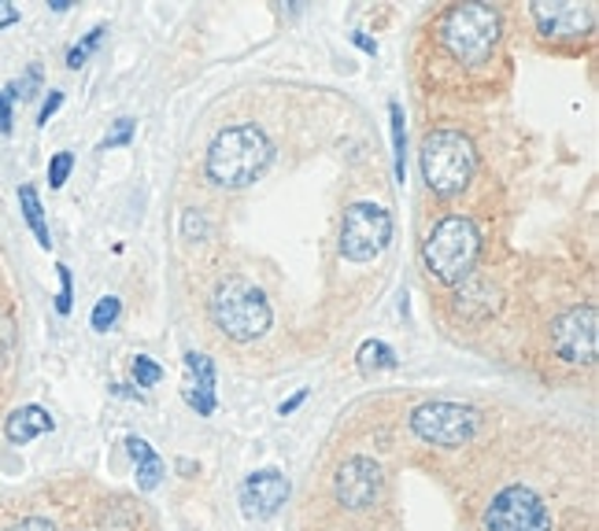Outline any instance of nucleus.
Returning <instances> with one entry per match:
<instances>
[{
    "mask_svg": "<svg viewBox=\"0 0 599 531\" xmlns=\"http://www.w3.org/2000/svg\"><path fill=\"white\" fill-rule=\"evenodd\" d=\"M440 52L459 71H485L500 56L503 23L489 4H451L434 26Z\"/></svg>",
    "mask_w": 599,
    "mask_h": 531,
    "instance_id": "nucleus-1",
    "label": "nucleus"
},
{
    "mask_svg": "<svg viewBox=\"0 0 599 531\" xmlns=\"http://www.w3.org/2000/svg\"><path fill=\"white\" fill-rule=\"evenodd\" d=\"M275 159V144L270 137L252 122L226 126L207 148V177L223 188H240L252 185L263 170Z\"/></svg>",
    "mask_w": 599,
    "mask_h": 531,
    "instance_id": "nucleus-2",
    "label": "nucleus"
},
{
    "mask_svg": "<svg viewBox=\"0 0 599 531\" xmlns=\"http://www.w3.org/2000/svg\"><path fill=\"white\" fill-rule=\"evenodd\" d=\"M481 254V232L467 215L440 218L422 243V262L440 284H462Z\"/></svg>",
    "mask_w": 599,
    "mask_h": 531,
    "instance_id": "nucleus-3",
    "label": "nucleus"
},
{
    "mask_svg": "<svg viewBox=\"0 0 599 531\" xmlns=\"http://www.w3.org/2000/svg\"><path fill=\"white\" fill-rule=\"evenodd\" d=\"M212 322L237 344H252L275 322L267 295L245 278H226L212 295Z\"/></svg>",
    "mask_w": 599,
    "mask_h": 531,
    "instance_id": "nucleus-4",
    "label": "nucleus"
},
{
    "mask_svg": "<svg viewBox=\"0 0 599 531\" xmlns=\"http://www.w3.org/2000/svg\"><path fill=\"white\" fill-rule=\"evenodd\" d=\"M478 166V152L467 133L434 130L422 141V177L437 196H456L470 185Z\"/></svg>",
    "mask_w": 599,
    "mask_h": 531,
    "instance_id": "nucleus-5",
    "label": "nucleus"
},
{
    "mask_svg": "<svg viewBox=\"0 0 599 531\" xmlns=\"http://www.w3.org/2000/svg\"><path fill=\"white\" fill-rule=\"evenodd\" d=\"M411 429L422 443H434V447H467L470 440L481 429V413L474 407H462V402H422L411 413Z\"/></svg>",
    "mask_w": 599,
    "mask_h": 531,
    "instance_id": "nucleus-6",
    "label": "nucleus"
},
{
    "mask_svg": "<svg viewBox=\"0 0 599 531\" xmlns=\"http://www.w3.org/2000/svg\"><path fill=\"white\" fill-rule=\"evenodd\" d=\"M393 240V215L377 204H352L341 221V254L349 262H374Z\"/></svg>",
    "mask_w": 599,
    "mask_h": 531,
    "instance_id": "nucleus-7",
    "label": "nucleus"
},
{
    "mask_svg": "<svg viewBox=\"0 0 599 531\" xmlns=\"http://www.w3.org/2000/svg\"><path fill=\"white\" fill-rule=\"evenodd\" d=\"M485 531H552V513L533 487L507 484L485 509Z\"/></svg>",
    "mask_w": 599,
    "mask_h": 531,
    "instance_id": "nucleus-8",
    "label": "nucleus"
},
{
    "mask_svg": "<svg viewBox=\"0 0 599 531\" xmlns=\"http://www.w3.org/2000/svg\"><path fill=\"white\" fill-rule=\"evenodd\" d=\"M552 347L563 362L570 366H592L599 347V314L592 303L570 306L552 322Z\"/></svg>",
    "mask_w": 599,
    "mask_h": 531,
    "instance_id": "nucleus-9",
    "label": "nucleus"
},
{
    "mask_svg": "<svg viewBox=\"0 0 599 531\" xmlns=\"http://www.w3.org/2000/svg\"><path fill=\"white\" fill-rule=\"evenodd\" d=\"M382 484H385L382 465L366 458V454H355L333 476V495H338V502L344 509H371L377 502V495H382Z\"/></svg>",
    "mask_w": 599,
    "mask_h": 531,
    "instance_id": "nucleus-10",
    "label": "nucleus"
},
{
    "mask_svg": "<svg viewBox=\"0 0 599 531\" xmlns=\"http://www.w3.org/2000/svg\"><path fill=\"white\" fill-rule=\"evenodd\" d=\"M533 12V23L544 37H588L596 30V8L592 4H570V0H563V4H548V0H537V4L530 8Z\"/></svg>",
    "mask_w": 599,
    "mask_h": 531,
    "instance_id": "nucleus-11",
    "label": "nucleus"
},
{
    "mask_svg": "<svg viewBox=\"0 0 599 531\" xmlns=\"http://www.w3.org/2000/svg\"><path fill=\"white\" fill-rule=\"evenodd\" d=\"M289 498V480L286 473L278 469H259L252 473L245 487H240V506H245V517H256V520H267L275 517Z\"/></svg>",
    "mask_w": 599,
    "mask_h": 531,
    "instance_id": "nucleus-12",
    "label": "nucleus"
},
{
    "mask_svg": "<svg viewBox=\"0 0 599 531\" xmlns=\"http://www.w3.org/2000/svg\"><path fill=\"white\" fill-rule=\"evenodd\" d=\"M185 369H189L185 402L200 413V418H212V413H215V366H212V358L189 350Z\"/></svg>",
    "mask_w": 599,
    "mask_h": 531,
    "instance_id": "nucleus-13",
    "label": "nucleus"
},
{
    "mask_svg": "<svg viewBox=\"0 0 599 531\" xmlns=\"http://www.w3.org/2000/svg\"><path fill=\"white\" fill-rule=\"evenodd\" d=\"M45 432H52V413L45 407H19L4 424V435L12 443H30Z\"/></svg>",
    "mask_w": 599,
    "mask_h": 531,
    "instance_id": "nucleus-14",
    "label": "nucleus"
},
{
    "mask_svg": "<svg viewBox=\"0 0 599 531\" xmlns=\"http://www.w3.org/2000/svg\"><path fill=\"white\" fill-rule=\"evenodd\" d=\"M126 451H130V458L138 462V487H141V491H152V487L160 484L163 473H167L163 458L141 440V435H130V440H126Z\"/></svg>",
    "mask_w": 599,
    "mask_h": 531,
    "instance_id": "nucleus-15",
    "label": "nucleus"
},
{
    "mask_svg": "<svg viewBox=\"0 0 599 531\" xmlns=\"http://www.w3.org/2000/svg\"><path fill=\"white\" fill-rule=\"evenodd\" d=\"M19 207H23L26 226L34 229V237H38L41 248H52V232H49V221H45V207H41V199H38V188H34V185H23V188H19Z\"/></svg>",
    "mask_w": 599,
    "mask_h": 531,
    "instance_id": "nucleus-16",
    "label": "nucleus"
},
{
    "mask_svg": "<svg viewBox=\"0 0 599 531\" xmlns=\"http://www.w3.org/2000/svg\"><path fill=\"white\" fill-rule=\"evenodd\" d=\"M388 126H393V166L396 182L404 185V159H407V133H404V108L393 100L388 104Z\"/></svg>",
    "mask_w": 599,
    "mask_h": 531,
    "instance_id": "nucleus-17",
    "label": "nucleus"
},
{
    "mask_svg": "<svg viewBox=\"0 0 599 531\" xmlns=\"http://www.w3.org/2000/svg\"><path fill=\"white\" fill-rule=\"evenodd\" d=\"M360 366L371 373V369H393L396 366V355L393 347L382 344V339H366V344L360 347Z\"/></svg>",
    "mask_w": 599,
    "mask_h": 531,
    "instance_id": "nucleus-18",
    "label": "nucleus"
},
{
    "mask_svg": "<svg viewBox=\"0 0 599 531\" xmlns=\"http://www.w3.org/2000/svg\"><path fill=\"white\" fill-rule=\"evenodd\" d=\"M119 314H122V303L115 300V295H104V300L93 306V328H97V333H108V328L119 322Z\"/></svg>",
    "mask_w": 599,
    "mask_h": 531,
    "instance_id": "nucleus-19",
    "label": "nucleus"
},
{
    "mask_svg": "<svg viewBox=\"0 0 599 531\" xmlns=\"http://www.w3.org/2000/svg\"><path fill=\"white\" fill-rule=\"evenodd\" d=\"M38 89H41V67L34 63V67H26V74H23V78L8 85V89H4V97H8V100H15V97H19V100H30Z\"/></svg>",
    "mask_w": 599,
    "mask_h": 531,
    "instance_id": "nucleus-20",
    "label": "nucleus"
},
{
    "mask_svg": "<svg viewBox=\"0 0 599 531\" xmlns=\"http://www.w3.org/2000/svg\"><path fill=\"white\" fill-rule=\"evenodd\" d=\"M104 34H108V30H104V26H93V30H89V34H86V41H82V45H75V48H71V52H67V67H75V71H78V67H82V63H86V59H89V52H93V48H97V45H100V41H104Z\"/></svg>",
    "mask_w": 599,
    "mask_h": 531,
    "instance_id": "nucleus-21",
    "label": "nucleus"
},
{
    "mask_svg": "<svg viewBox=\"0 0 599 531\" xmlns=\"http://www.w3.org/2000/svg\"><path fill=\"white\" fill-rule=\"evenodd\" d=\"M133 380H138V388H156L163 380V369L149 355H138L133 358Z\"/></svg>",
    "mask_w": 599,
    "mask_h": 531,
    "instance_id": "nucleus-22",
    "label": "nucleus"
},
{
    "mask_svg": "<svg viewBox=\"0 0 599 531\" xmlns=\"http://www.w3.org/2000/svg\"><path fill=\"white\" fill-rule=\"evenodd\" d=\"M71 170H75V155L56 152V155H52V163H49V185L63 188V185H67V177H71Z\"/></svg>",
    "mask_w": 599,
    "mask_h": 531,
    "instance_id": "nucleus-23",
    "label": "nucleus"
},
{
    "mask_svg": "<svg viewBox=\"0 0 599 531\" xmlns=\"http://www.w3.org/2000/svg\"><path fill=\"white\" fill-rule=\"evenodd\" d=\"M133 130H138V122H133V119H119V122H115V130L100 141V148H104V152H111V148L130 144V141H133Z\"/></svg>",
    "mask_w": 599,
    "mask_h": 531,
    "instance_id": "nucleus-24",
    "label": "nucleus"
},
{
    "mask_svg": "<svg viewBox=\"0 0 599 531\" xmlns=\"http://www.w3.org/2000/svg\"><path fill=\"white\" fill-rule=\"evenodd\" d=\"M60 270V295H56V311L60 314H71V306H75V281H71V270L67 266H56Z\"/></svg>",
    "mask_w": 599,
    "mask_h": 531,
    "instance_id": "nucleus-25",
    "label": "nucleus"
},
{
    "mask_svg": "<svg viewBox=\"0 0 599 531\" xmlns=\"http://www.w3.org/2000/svg\"><path fill=\"white\" fill-rule=\"evenodd\" d=\"M4 531H60L52 520H45V517H23L19 524H12V528H4Z\"/></svg>",
    "mask_w": 599,
    "mask_h": 531,
    "instance_id": "nucleus-26",
    "label": "nucleus"
},
{
    "mask_svg": "<svg viewBox=\"0 0 599 531\" xmlns=\"http://www.w3.org/2000/svg\"><path fill=\"white\" fill-rule=\"evenodd\" d=\"M60 104H63V93H56V89H52V93H49V100L41 104V111H38V122L45 126V122L52 119V115L60 111Z\"/></svg>",
    "mask_w": 599,
    "mask_h": 531,
    "instance_id": "nucleus-27",
    "label": "nucleus"
},
{
    "mask_svg": "<svg viewBox=\"0 0 599 531\" xmlns=\"http://www.w3.org/2000/svg\"><path fill=\"white\" fill-rule=\"evenodd\" d=\"M0 133H12V100L0 93Z\"/></svg>",
    "mask_w": 599,
    "mask_h": 531,
    "instance_id": "nucleus-28",
    "label": "nucleus"
},
{
    "mask_svg": "<svg viewBox=\"0 0 599 531\" xmlns=\"http://www.w3.org/2000/svg\"><path fill=\"white\" fill-rule=\"evenodd\" d=\"M12 23H19V8H12L8 0H0V30L12 26Z\"/></svg>",
    "mask_w": 599,
    "mask_h": 531,
    "instance_id": "nucleus-29",
    "label": "nucleus"
},
{
    "mask_svg": "<svg viewBox=\"0 0 599 531\" xmlns=\"http://www.w3.org/2000/svg\"><path fill=\"white\" fill-rule=\"evenodd\" d=\"M303 399H308V391H297V395H292L289 402H281V418H286V413H292V410H297Z\"/></svg>",
    "mask_w": 599,
    "mask_h": 531,
    "instance_id": "nucleus-30",
    "label": "nucleus"
},
{
    "mask_svg": "<svg viewBox=\"0 0 599 531\" xmlns=\"http://www.w3.org/2000/svg\"><path fill=\"white\" fill-rule=\"evenodd\" d=\"M355 45H360L363 52H371V56H374V52H377V45H374V41L366 37V34H355Z\"/></svg>",
    "mask_w": 599,
    "mask_h": 531,
    "instance_id": "nucleus-31",
    "label": "nucleus"
}]
</instances>
